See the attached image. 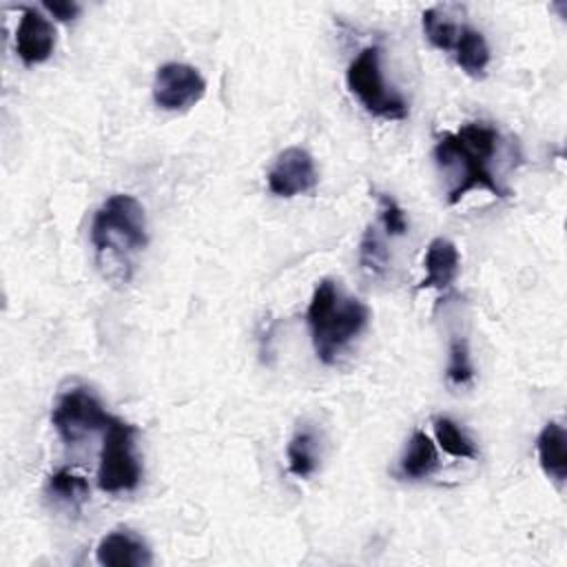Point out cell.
Returning <instances> with one entry per match:
<instances>
[{
  "label": "cell",
  "instance_id": "1",
  "mask_svg": "<svg viewBox=\"0 0 567 567\" xmlns=\"http://www.w3.org/2000/svg\"><path fill=\"white\" fill-rule=\"evenodd\" d=\"M498 133L485 122H467L454 133H443L434 146V159L443 171L454 173L456 184L447 193V202L456 204L474 188H485L492 195L507 197V190L496 182L489 162L496 153Z\"/></svg>",
  "mask_w": 567,
  "mask_h": 567
},
{
  "label": "cell",
  "instance_id": "2",
  "mask_svg": "<svg viewBox=\"0 0 567 567\" xmlns=\"http://www.w3.org/2000/svg\"><path fill=\"white\" fill-rule=\"evenodd\" d=\"M306 319L319 361L332 365L368 326L370 310L363 301L343 297L332 279H321L312 292Z\"/></svg>",
  "mask_w": 567,
  "mask_h": 567
},
{
  "label": "cell",
  "instance_id": "3",
  "mask_svg": "<svg viewBox=\"0 0 567 567\" xmlns=\"http://www.w3.org/2000/svg\"><path fill=\"white\" fill-rule=\"evenodd\" d=\"M91 241L95 250L124 257L148 244L144 206L133 195H111L93 215Z\"/></svg>",
  "mask_w": 567,
  "mask_h": 567
},
{
  "label": "cell",
  "instance_id": "4",
  "mask_svg": "<svg viewBox=\"0 0 567 567\" xmlns=\"http://www.w3.org/2000/svg\"><path fill=\"white\" fill-rule=\"evenodd\" d=\"M346 82L350 93L368 113L383 120L408 117V102L383 82L379 47H365L359 51L346 71Z\"/></svg>",
  "mask_w": 567,
  "mask_h": 567
},
{
  "label": "cell",
  "instance_id": "5",
  "mask_svg": "<svg viewBox=\"0 0 567 567\" xmlns=\"http://www.w3.org/2000/svg\"><path fill=\"white\" fill-rule=\"evenodd\" d=\"M142 481V465L135 456V427L113 416L104 430L97 485L109 494L131 492Z\"/></svg>",
  "mask_w": 567,
  "mask_h": 567
},
{
  "label": "cell",
  "instance_id": "6",
  "mask_svg": "<svg viewBox=\"0 0 567 567\" xmlns=\"http://www.w3.org/2000/svg\"><path fill=\"white\" fill-rule=\"evenodd\" d=\"M111 414L104 412L100 399L86 388H73L64 392L51 414V423L64 443H78L86 434L106 430Z\"/></svg>",
  "mask_w": 567,
  "mask_h": 567
},
{
  "label": "cell",
  "instance_id": "7",
  "mask_svg": "<svg viewBox=\"0 0 567 567\" xmlns=\"http://www.w3.org/2000/svg\"><path fill=\"white\" fill-rule=\"evenodd\" d=\"M206 93L202 73L184 62H166L153 80V100L164 111H186Z\"/></svg>",
  "mask_w": 567,
  "mask_h": 567
},
{
  "label": "cell",
  "instance_id": "8",
  "mask_svg": "<svg viewBox=\"0 0 567 567\" xmlns=\"http://www.w3.org/2000/svg\"><path fill=\"white\" fill-rule=\"evenodd\" d=\"M319 182L312 155L301 146L284 148L268 171V190L277 197H297L310 193Z\"/></svg>",
  "mask_w": 567,
  "mask_h": 567
},
{
  "label": "cell",
  "instance_id": "9",
  "mask_svg": "<svg viewBox=\"0 0 567 567\" xmlns=\"http://www.w3.org/2000/svg\"><path fill=\"white\" fill-rule=\"evenodd\" d=\"M55 47L53 24L33 7H24L16 29V53L27 64H40L51 58Z\"/></svg>",
  "mask_w": 567,
  "mask_h": 567
},
{
  "label": "cell",
  "instance_id": "10",
  "mask_svg": "<svg viewBox=\"0 0 567 567\" xmlns=\"http://www.w3.org/2000/svg\"><path fill=\"white\" fill-rule=\"evenodd\" d=\"M95 560L104 567H148L153 556L137 534L128 529H115L97 543Z\"/></svg>",
  "mask_w": 567,
  "mask_h": 567
},
{
  "label": "cell",
  "instance_id": "11",
  "mask_svg": "<svg viewBox=\"0 0 567 567\" xmlns=\"http://www.w3.org/2000/svg\"><path fill=\"white\" fill-rule=\"evenodd\" d=\"M458 264H461V257L456 246L445 237H434L427 244V250L423 257L425 277L419 288L447 290L458 275Z\"/></svg>",
  "mask_w": 567,
  "mask_h": 567
},
{
  "label": "cell",
  "instance_id": "12",
  "mask_svg": "<svg viewBox=\"0 0 567 567\" xmlns=\"http://www.w3.org/2000/svg\"><path fill=\"white\" fill-rule=\"evenodd\" d=\"M536 452H538V463L543 472L556 481L565 483L567 478V434L565 427L556 421H549L538 439H536Z\"/></svg>",
  "mask_w": 567,
  "mask_h": 567
},
{
  "label": "cell",
  "instance_id": "13",
  "mask_svg": "<svg viewBox=\"0 0 567 567\" xmlns=\"http://www.w3.org/2000/svg\"><path fill=\"white\" fill-rule=\"evenodd\" d=\"M436 467H439V454H436L434 441L423 430H414L399 461V474L410 481H421L432 476Z\"/></svg>",
  "mask_w": 567,
  "mask_h": 567
},
{
  "label": "cell",
  "instance_id": "14",
  "mask_svg": "<svg viewBox=\"0 0 567 567\" xmlns=\"http://www.w3.org/2000/svg\"><path fill=\"white\" fill-rule=\"evenodd\" d=\"M454 60L456 64L472 78H483L485 69L489 64V47L485 42V35L470 27V24H461L458 27V35L456 42L452 47Z\"/></svg>",
  "mask_w": 567,
  "mask_h": 567
},
{
  "label": "cell",
  "instance_id": "15",
  "mask_svg": "<svg viewBox=\"0 0 567 567\" xmlns=\"http://www.w3.org/2000/svg\"><path fill=\"white\" fill-rule=\"evenodd\" d=\"M288 456V470L297 478L310 476L319 465V450H317V436L310 427H301L292 434L286 447Z\"/></svg>",
  "mask_w": 567,
  "mask_h": 567
},
{
  "label": "cell",
  "instance_id": "16",
  "mask_svg": "<svg viewBox=\"0 0 567 567\" xmlns=\"http://www.w3.org/2000/svg\"><path fill=\"white\" fill-rule=\"evenodd\" d=\"M49 494H53L58 501L66 503L69 507H80L89 498V483L84 476L71 472L69 467H60L53 472L47 481Z\"/></svg>",
  "mask_w": 567,
  "mask_h": 567
},
{
  "label": "cell",
  "instance_id": "17",
  "mask_svg": "<svg viewBox=\"0 0 567 567\" xmlns=\"http://www.w3.org/2000/svg\"><path fill=\"white\" fill-rule=\"evenodd\" d=\"M434 436H436V443L441 445V450L447 452L450 456H456V458H476L478 456L470 436L447 416L434 419Z\"/></svg>",
  "mask_w": 567,
  "mask_h": 567
},
{
  "label": "cell",
  "instance_id": "18",
  "mask_svg": "<svg viewBox=\"0 0 567 567\" xmlns=\"http://www.w3.org/2000/svg\"><path fill=\"white\" fill-rule=\"evenodd\" d=\"M359 264L372 277H381L388 270L390 252H388V246H385L383 237L379 235L377 226H368L363 230V235H361V241H359Z\"/></svg>",
  "mask_w": 567,
  "mask_h": 567
},
{
  "label": "cell",
  "instance_id": "19",
  "mask_svg": "<svg viewBox=\"0 0 567 567\" xmlns=\"http://www.w3.org/2000/svg\"><path fill=\"white\" fill-rule=\"evenodd\" d=\"M421 22H423V33L432 47H436L441 51H452L461 24L450 20L439 7L425 9L421 16Z\"/></svg>",
  "mask_w": 567,
  "mask_h": 567
},
{
  "label": "cell",
  "instance_id": "20",
  "mask_svg": "<svg viewBox=\"0 0 567 567\" xmlns=\"http://www.w3.org/2000/svg\"><path fill=\"white\" fill-rule=\"evenodd\" d=\"M450 357H447V368L445 377L452 385H467L474 379V365L470 359V348L463 337H452L450 339Z\"/></svg>",
  "mask_w": 567,
  "mask_h": 567
},
{
  "label": "cell",
  "instance_id": "21",
  "mask_svg": "<svg viewBox=\"0 0 567 567\" xmlns=\"http://www.w3.org/2000/svg\"><path fill=\"white\" fill-rule=\"evenodd\" d=\"M379 217L390 237H399L408 233V219L403 208L390 195H379Z\"/></svg>",
  "mask_w": 567,
  "mask_h": 567
},
{
  "label": "cell",
  "instance_id": "22",
  "mask_svg": "<svg viewBox=\"0 0 567 567\" xmlns=\"http://www.w3.org/2000/svg\"><path fill=\"white\" fill-rule=\"evenodd\" d=\"M42 7L60 22H71L80 16V4L71 2V0H44Z\"/></svg>",
  "mask_w": 567,
  "mask_h": 567
}]
</instances>
